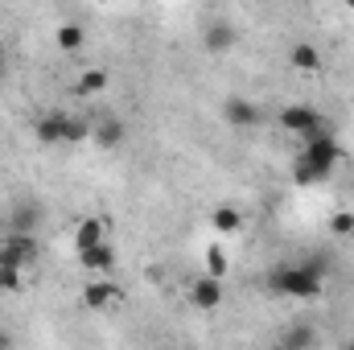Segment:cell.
<instances>
[{
  "label": "cell",
  "mask_w": 354,
  "mask_h": 350,
  "mask_svg": "<svg viewBox=\"0 0 354 350\" xmlns=\"http://www.w3.org/2000/svg\"><path fill=\"white\" fill-rule=\"evenodd\" d=\"M342 161H346V149H342L338 136L305 140V149H301V157H297V165H292V181H297V185H317V181H326V177L334 174Z\"/></svg>",
  "instance_id": "obj_1"
},
{
  "label": "cell",
  "mask_w": 354,
  "mask_h": 350,
  "mask_svg": "<svg viewBox=\"0 0 354 350\" xmlns=\"http://www.w3.org/2000/svg\"><path fill=\"white\" fill-rule=\"evenodd\" d=\"M268 284H272L280 297H292V301H313V297H322V288H326V268H322V260L280 264V268L268 276Z\"/></svg>",
  "instance_id": "obj_2"
},
{
  "label": "cell",
  "mask_w": 354,
  "mask_h": 350,
  "mask_svg": "<svg viewBox=\"0 0 354 350\" xmlns=\"http://www.w3.org/2000/svg\"><path fill=\"white\" fill-rule=\"evenodd\" d=\"M280 128L284 132H292V136H301V140H317V136H334V128L326 124V116L317 111V107H309V103H288V107H280Z\"/></svg>",
  "instance_id": "obj_3"
},
{
  "label": "cell",
  "mask_w": 354,
  "mask_h": 350,
  "mask_svg": "<svg viewBox=\"0 0 354 350\" xmlns=\"http://www.w3.org/2000/svg\"><path fill=\"white\" fill-rule=\"evenodd\" d=\"M37 260V239L33 235H4L0 239V268H29Z\"/></svg>",
  "instance_id": "obj_4"
},
{
  "label": "cell",
  "mask_w": 354,
  "mask_h": 350,
  "mask_svg": "<svg viewBox=\"0 0 354 350\" xmlns=\"http://www.w3.org/2000/svg\"><path fill=\"white\" fill-rule=\"evenodd\" d=\"M223 120L231 124V128H256L260 120H264V111L256 107V99H243V95H231V99H223Z\"/></svg>",
  "instance_id": "obj_5"
},
{
  "label": "cell",
  "mask_w": 354,
  "mask_h": 350,
  "mask_svg": "<svg viewBox=\"0 0 354 350\" xmlns=\"http://www.w3.org/2000/svg\"><path fill=\"white\" fill-rule=\"evenodd\" d=\"M189 305L194 309H202V313H214L218 305H223V280H214V276H198L194 284H189Z\"/></svg>",
  "instance_id": "obj_6"
},
{
  "label": "cell",
  "mask_w": 354,
  "mask_h": 350,
  "mask_svg": "<svg viewBox=\"0 0 354 350\" xmlns=\"http://www.w3.org/2000/svg\"><path fill=\"white\" fill-rule=\"evenodd\" d=\"M41 227V206L37 202H17L8 210V235H33Z\"/></svg>",
  "instance_id": "obj_7"
},
{
  "label": "cell",
  "mask_w": 354,
  "mask_h": 350,
  "mask_svg": "<svg viewBox=\"0 0 354 350\" xmlns=\"http://www.w3.org/2000/svg\"><path fill=\"white\" fill-rule=\"evenodd\" d=\"M115 301H120V284L111 276H99V280H91L87 288H83V305L87 309H107Z\"/></svg>",
  "instance_id": "obj_8"
},
{
  "label": "cell",
  "mask_w": 354,
  "mask_h": 350,
  "mask_svg": "<svg viewBox=\"0 0 354 350\" xmlns=\"http://www.w3.org/2000/svg\"><path fill=\"white\" fill-rule=\"evenodd\" d=\"M210 231H218V235H239V231H243V210L231 206V202H218V206L210 210Z\"/></svg>",
  "instance_id": "obj_9"
},
{
  "label": "cell",
  "mask_w": 354,
  "mask_h": 350,
  "mask_svg": "<svg viewBox=\"0 0 354 350\" xmlns=\"http://www.w3.org/2000/svg\"><path fill=\"white\" fill-rule=\"evenodd\" d=\"M79 268H87L95 276H111L115 272V248L111 243H99L91 252H79Z\"/></svg>",
  "instance_id": "obj_10"
},
{
  "label": "cell",
  "mask_w": 354,
  "mask_h": 350,
  "mask_svg": "<svg viewBox=\"0 0 354 350\" xmlns=\"http://www.w3.org/2000/svg\"><path fill=\"white\" fill-rule=\"evenodd\" d=\"M99 243H107V223L103 219H79V227H75V252H91Z\"/></svg>",
  "instance_id": "obj_11"
},
{
  "label": "cell",
  "mask_w": 354,
  "mask_h": 350,
  "mask_svg": "<svg viewBox=\"0 0 354 350\" xmlns=\"http://www.w3.org/2000/svg\"><path fill=\"white\" fill-rule=\"evenodd\" d=\"M288 66L301 71V75H317V71H322V50H317L313 42H297V46L288 50Z\"/></svg>",
  "instance_id": "obj_12"
},
{
  "label": "cell",
  "mask_w": 354,
  "mask_h": 350,
  "mask_svg": "<svg viewBox=\"0 0 354 350\" xmlns=\"http://www.w3.org/2000/svg\"><path fill=\"white\" fill-rule=\"evenodd\" d=\"M107 87H111V75H107L103 66H87V71L75 79V95H79V99H95V95H103Z\"/></svg>",
  "instance_id": "obj_13"
},
{
  "label": "cell",
  "mask_w": 354,
  "mask_h": 350,
  "mask_svg": "<svg viewBox=\"0 0 354 350\" xmlns=\"http://www.w3.org/2000/svg\"><path fill=\"white\" fill-rule=\"evenodd\" d=\"M202 46H206L210 54H223V50H231V46H235V29H231L227 21H210V25H206V33H202Z\"/></svg>",
  "instance_id": "obj_14"
},
{
  "label": "cell",
  "mask_w": 354,
  "mask_h": 350,
  "mask_svg": "<svg viewBox=\"0 0 354 350\" xmlns=\"http://www.w3.org/2000/svg\"><path fill=\"white\" fill-rule=\"evenodd\" d=\"M33 132H37L41 145H58V140H66V116H62V111H50V116L37 120Z\"/></svg>",
  "instance_id": "obj_15"
},
{
  "label": "cell",
  "mask_w": 354,
  "mask_h": 350,
  "mask_svg": "<svg viewBox=\"0 0 354 350\" xmlns=\"http://www.w3.org/2000/svg\"><path fill=\"white\" fill-rule=\"evenodd\" d=\"M54 42H58V50L75 54V50H83V46H87V29H83V25H75V21H66V25H58V29H54Z\"/></svg>",
  "instance_id": "obj_16"
},
{
  "label": "cell",
  "mask_w": 354,
  "mask_h": 350,
  "mask_svg": "<svg viewBox=\"0 0 354 350\" xmlns=\"http://www.w3.org/2000/svg\"><path fill=\"white\" fill-rule=\"evenodd\" d=\"M91 140L103 145V149H111V145L124 140V124L120 120H99V124H91Z\"/></svg>",
  "instance_id": "obj_17"
},
{
  "label": "cell",
  "mask_w": 354,
  "mask_h": 350,
  "mask_svg": "<svg viewBox=\"0 0 354 350\" xmlns=\"http://www.w3.org/2000/svg\"><path fill=\"white\" fill-rule=\"evenodd\" d=\"M227 268H231V264H227V252H223L218 243H210V248H206V276L223 280V276H227Z\"/></svg>",
  "instance_id": "obj_18"
},
{
  "label": "cell",
  "mask_w": 354,
  "mask_h": 350,
  "mask_svg": "<svg viewBox=\"0 0 354 350\" xmlns=\"http://www.w3.org/2000/svg\"><path fill=\"white\" fill-rule=\"evenodd\" d=\"M313 342H317V334L309 326H292V334L284 338V350H313Z\"/></svg>",
  "instance_id": "obj_19"
},
{
  "label": "cell",
  "mask_w": 354,
  "mask_h": 350,
  "mask_svg": "<svg viewBox=\"0 0 354 350\" xmlns=\"http://www.w3.org/2000/svg\"><path fill=\"white\" fill-rule=\"evenodd\" d=\"M25 288V280H21V268H0V293H21Z\"/></svg>",
  "instance_id": "obj_20"
},
{
  "label": "cell",
  "mask_w": 354,
  "mask_h": 350,
  "mask_svg": "<svg viewBox=\"0 0 354 350\" xmlns=\"http://www.w3.org/2000/svg\"><path fill=\"white\" fill-rule=\"evenodd\" d=\"M66 140H71V145L91 140V124H87V120H75V116H66Z\"/></svg>",
  "instance_id": "obj_21"
},
{
  "label": "cell",
  "mask_w": 354,
  "mask_h": 350,
  "mask_svg": "<svg viewBox=\"0 0 354 350\" xmlns=\"http://www.w3.org/2000/svg\"><path fill=\"white\" fill-rule=\"evenodd\" d=\"M330 231H334V235H354V210H338V214L330 219Z\"/></svg>",
  "instance_id": "obj_22"
},
{
  "label": "cell",
  "mask_w": 354,
  "mask_h": 350,
  "mask_svg": "<svg viewBox=\"0 0 354 350\" xmlns=\"http://www.w3.org/2000/svg\"><path fill=\"white\" fill-rule=\"evenodd\" d=\"M17 347V342H12V334H8V330H0V350H12Z\"/></svg>",
  "instance_id": "obj_23"
},
{
  "label": "cell",
  "mask_w": 354,
  "mask_h": 350,
  "mask_svg": "<svg viewBox=\"0 0 354 350\" xmlns=\"http://www.w3.org/2000/svg\"><path fill=\"white\" fill-rule=\"evenodd\" d=\"M4 71H8V54H4V46H0V79H4Z\"/></svg>",
  "instance_id": "obj_24"
},
{
  "label": "cell",
  "mask_w": 354,
  "mask_h": 350,
  "mask_svg": "<svg viewBox=\"0 0 354 350\" xmlns=\"http://www.w3.org/2000/svg\"><path fill=\"white\" fill-rule=\"evenodd\" d=\"M351 350H354V342H351Z\"/></svg>",
  "instance_id": "obj_25"
}]
</instances>
